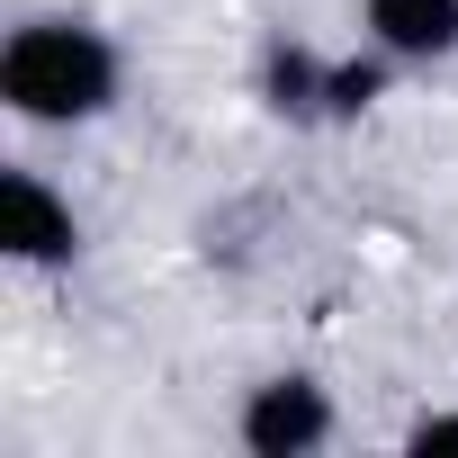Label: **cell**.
<instances>
[{"label":"cell","mask_w":458,"mask_h":458,"mask_svg":"<svg viewBox=\"0 0 458 458\" xmlns=\"http://www.w3.org/2000/svg\"><path fill=\"white\" fill-rule=\"evenodd\" d=\"M342 413H333V386L306 377V369H279V377H252L243 404H234V440L252 458H315L333 449Z\"/></svg>","instance_id":"3957f363"},{"label":"cell","mask_w":458,"mask_h":458,"mask_svg":"<svg viewBox=\"0 0 458 458\" xmlns=\"http://www.w3.org/2000/svg\"><path fill=\"white\" fill-rule=\"evenodd\" d=\"M324 72H333L324 46H306V37H270V46H261V108L288 117V126H324Z\"/></svg>","instance_id":"5b68a950"},{"label":"cell","mask_w":458,"mask_h":458,"mask_svg":"<svg viewBox=\"0 0 458 458\" xmlns=\"http://www.w3.org/2000/svg\"><path fill=\"white\" fill-rule=\"evenodd\" d=\"M404 449H413V458H458V404L413 413V422H404Z\"/></svg>","instance_id":"8992f818"},{"label":"cell","mask_w":458,"mask_h":458,"mask_svg":"<svg viewBox=\"0 0 458 458\" xmlns=\"http://www.w3.org/2000/svg\"><path fill=\"white\" fill-rule=\"evenodd\" d=\"M360 46H377L395 72H431L458 55V0H360Z\"/></svg>","instance_id":"277c9868"},{"label":"cell","mask_w":458,"mask_h":458,"mask_svg":"<svg viewBox=\"0 0 458 458\" xmlns=\"http://www.w3.org/2000/svg\"><path fill=\"white\" fill-rule=\"evenodd\" d=\"M0 261L10 270H72L81 261V207L64 180H46L37 162H10L0 171Z\"/></svg>","instance_id":"7a4b0ae2"},{"label":"cell","mask_w":458,"mask_h":458,"mask_svg":"<svg viewBox=\"0 0 458 458\" xmlns=\"http://www.w3.org/2000/svg\"><path fill=\"white\" fill-rule=\"evenodd\" d=\"M117 99H126V46L99 19L37 10V19H19L0 37V108L19 126L72 135V126L117 117Z\"/></svg>","instance_id":"6da1fadb"}]
</instances>
